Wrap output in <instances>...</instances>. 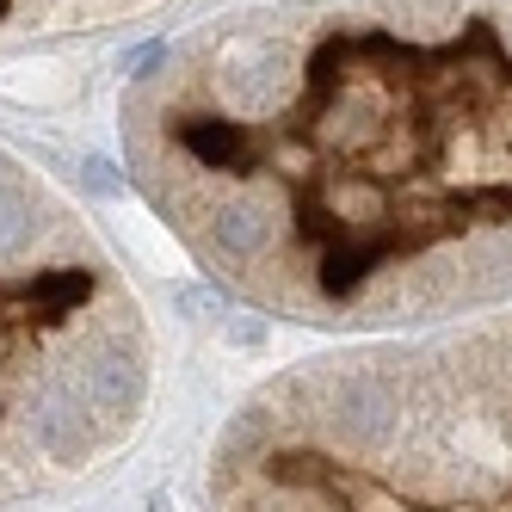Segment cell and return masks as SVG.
Returning a JSON list of instances; mask_svg holds the SVG:
<instances>
[{"label":"cell","instance_id":"cell-1","mask_svg":"<svg viewBox=\"0 0 512 512\" xmlns=\"http://www.w3.org/2000/svg\"><path fill=\"white\" fill-rule=\"evenodd\" d=\"M216 512H512V334L334 358L223 432Z\"/></svg>","mask_w":512,"mask_h":512},{"label":"cell","instance_id":"cell-2","mask_svg":"<svg viewBox=\"0 0 512 512\" xmlns=\"http://www.w3.org/2000/svg\"><path fill=\"white\" fill-rule=\"evenodd\" d=\"M44 235V210L19 179H0V272H19Z\"/></svg>","mask_w":512,"mask_h":512},{"label":"cell","instance_id":"cell-3","mask_svg":"<svg viewBox=\"0 0 512 512\" xmlns=\"http://www.w3.org/2000/svg\"><path fill=\"white\" fill-rule=\"evenodd\" d=\"M506 44H512V13H506Z\"/></svg>","mask_w":512,"mask_h":512}]
</instances>
